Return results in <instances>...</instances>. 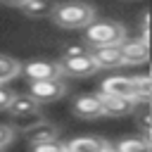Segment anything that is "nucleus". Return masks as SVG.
Returning a JSON list of instances; mask_svg holds the SVG:
<instances>
[{"instance_id": "nucleus-16", "label": "nucleus", "mask_w": 152, "mask_h": 152, "mask_svg": "<svg viewBox=\"0 0 152 152\" xmlns=\"http://www.w3.org/2000/svg\"><path fill=\"white\" fill-rule=\"evenodd\" d=\"M114 152H152L142 138H124L116 142Z\"/></svg>"}, {"instance_id": "nucleus-21", "label": "nucleus", "mask_w": 152, "mask_h": 152, "mask_svg": "<svg viewBox=\"0 0 152 152\" xmlns=\"http://www.w3.org/2000/svg\"><path fill=\"white\" fill-rule=\"evenodd\" d=\"M12 100H14V93H12L10 88H5V86H0V109H10V104H12Z\"/></svg>"}, {"instance_id": "nucleus-10", "label": "nucleus", "mask_w": 152, "mask_h": 152, "mask_svg": "<svg viewBox=\"0 0 152 152\" xmlns=\"http://www.w3.org/2000/svg\"><path fill=\"white\" fill-rule=\"evenodd\" d=\"M12 7H17L19 12H24L31 19H40V17H52L57 5L55 2H43V0H28V2H10Z\"/></svg>"}, {"instance_id": "nucleus-4", "label": "nucleus", "mask_w": 152, "mask_h": 152, "mask_svg": "<svg viewBox=\"0 0 152 152\" xmlns=\"http://www.w3.org/2000/svg\"><path fill=\"white\" fill-rule=\"evenodd\" d=\"M21 74L33 83V81H52L59 78V64L50 62V59H31L26 64H21Z\"/></svg>"}, {"instance_id": "nucleus-14", "label": "nucleus", "mask_w": 152, "mask_h": 152, "mask_svg": "<svg viewBox=\"0 0 152 152\" xmlns=\"http://www.w3.org/2000/svg\"><path fill=\"white\" fill-rule=\"evenodd\" d=\"M10 112H12V116H17V119H21V116H33V119H36V114H38V102H36L31 95H14V100H12V104H10Z\"/></svg>"}, {"instance_id": "nucleus-19", "label": "nucleus", "mask_w": 152, "mask_h": 152, "mask_svg": "<svg viewBox=\"0 0 152 152\" xmlns=\"http://www.w3.org/2000/svg\"><path fill=\"white\" fill-rule=\"evenodd\" d=\"M90 50H86L83 45H66L64 52H62V59H71V57H81V55H88Z\"/></svg>"}, {"instance_id": "nucleus-12", "label": "nucleus", "mask_w": 152, "mask_h": 152, "mask_svg": "<svg viewBox=\"0 0 152 152\" xmlns=\"http://www.w3.org/2000/svg\"><path fill=\"white\" fill-rule=\"evenodd\" d=\"M102 95V93H100ZM102 109L107 116H126L135 109V100H126V97H104L102 95Z\"/></svg>"}, {"instance_id": "nucleus-5", "label": "nucleus", "mask_w": 152, "mask_h": 152, "mask_svg": "<svg viewBox=\"0 0 152 152\" xmlns=\"http://www.w3.org/2000/svg\"><path fill=\"white\" fill-rule=\"evenodd\" d=\"M100 93L104 97H126V100H135V86L131 76H107L102 81Z\"/></svg>"}, {"instance_id": "nucleus-13", "label": "nucleus", "mask_w": 152, "mask_h": 152, "mask_svg": "<svg viewBox=\"0 0 152 152\" xmlns=\"http://www.w3.org/2000/svg\"><path fill=\"white\" fill-rule=\"evenodd\" d=\"M26 138H28L31 147H33V145H43V142H52V140H57V128H55L52 124L38 121L36 126H31V128L26 131Z\"/></svg>"}, {"instance_id": "nucleus-1", "label": "nucleus", "mask_w": 152, "mask_h": 152, "mask_svg": "<svg viewBox=\"0 0 152 152\" xmlns=\"http://www.w3.org/2000/svg\"><path fill=\"white\" fill-rule=\"evenodd\" d=\"M83 38H86V43L90 45V50H93V48H112V45H121V43H124L126 28H124V24H119V21L97 19V21H93L90 26H86Z\"/></svg>"}, {"instance_id": "nucleus-3", "label": "nucleus", "mask_w": 152, "mask_h": 152, "mask_svg": "<svg viewBox=\"0 0 152 152\" xmlns=\"http://www.w3.org/2000/svg\"><path fill=\"white\" fill-rule=\"evenodd\" d=\"M66 93V83L62 78H52V81H33L28 83V95L40 104V102H52L64 97Z\"/></svg>"}, {"instance_id": "nucleus-18", "label": "nucleus", "mask_w": 152, "mask_h": 152, "mask_svg": "<svg viewBox=\"0 0 152 152\" xmlns=\"http://www.w3.org/2000/svg\"><path fill=\"white\" fill-rule=\"evenodd\" d=\"M31 152H66V147L59 142V140H52V142H43V145H33Z\"/></svg>"}, {"instance_id": "nucleus-6", "label": "nucleus", "mask_w": 152, "mask_h": 152, "mask_svg": "<svg viewBox=\"0 0 152 152\" xmlns=\"http://www.w3.org/2000/svg\"><path fill=\"white\" fill-rule=\"evenodd\" d=\"M59 71L66 74V76H74V78H83V76H93L97 71L90 52L88 55H81V57H71V59H59Z\"/></svg>"}, {"instance_id": "nucleus-23", "label": "nucleus", "mask_w": 152, "mask_h": 152, "mask_svg": "<svg viewBox=\"0 0 152 152\" xmlns=\"http://www.w3.org/2000/svg\"><path fill=\"white\" fill-rule=\"evenodd\" d=\"M147 78H150V81H152V66H150V74H147Z\"/></svg>"}, {"instance_id": "nucleus-8", "label": "nucleus", "mask_w": 152, "mask_h": 152, "mask_svg": "<svg viewBox=\"0 0 152 152\" xmlns=\"http://www.w3.org/2000/svg\"><path fill=\"white\" fill-rule=\"evenodd\" d=\"M90 57L95 62L97 69H116L124 66V55H121V45H112V48H93Z\"/></svg>"}, {"instance_id": "nucleus-9", "label": "nucleus", "mask_w": 152, "mask_h": 152, "mask_svg": "<svg viewBox=\"0 0 152 152\" xmlns=\"http://www.w3.org/2000/svg\"><path fill=\"white\" fill-rule=\"evenodd\" d=\"M121 55H124V64L128 66H138V64H145L147 62V43L142 40H124L121 43Z\"/></svg>"}, {"instance_id": "nucleus-22", "label": "nucleus", "mask_w": 152, "mask_h": 152, "mask_svg": "<svg viewBox=\"0 0 152 152\" xmlns=\"http://www.w3.org/2000/svg\"><path fill=\"white\" fill-rule=\"evenodd\" d=\"M142 131H145V138H142V140H145V142H147V147L152 150V124H150L147 128H142Z\"/></svg>"}, {"instance_id": "nucleus-2", "label": "nucleus", "mask_w": 152, "mask_h": 152, "mask_svg": "<svg viewBox=\"0 0 152 152\" xmlns=\"http://www.w3.org/2000/svg\"><path fill=\"white\" fill-rule=\"evenodd\" d=\"M52 21L62 28H86L95 21V10L88 2H64L57 5Z\"/></svg>"}, {"instance_id": "nucleus-15", "label": "nucleus", "mask_w": 152, "mask_h": 152, "mask_svg": "<svg viewBox=\"0 0 152 152\" xmlns=\"http://www.w3.org/2000/svg\"><path fill=\"white\" fill-rule=\"evenodd\" d=\"M19 71H21V64H19L14 57H10V55H0V86H2L5 81L14 78Z\"/></svg>"}, {"instance_id": "nucleus-11", "label": "nucleus", "mask_w": 152, "mask_h": 152, "mask_svg": "<svg viewBox=\"0 0 152 152\" xmlns=\"http://www.w3.org/2000/svg\"><path fill=\"white\" fill-rule=\"evenodd\" d=\"M66 152H104L109 145L102 138H93V135H83V138H74L66 145Z\"/></svg>"}, {"instance_id": "nucleus-24", "label": "nucleus", "mask_w": 152, "mask_h": 152, "mask_svg": "<svg viewBox=\"0 0 152 152\" xmlns=\"http://www.w3.org/2000/svg\"><path fill=\"white\" fill-rule=\"evenodd\" d=\"M104 152H114V147H107V150H104Z\"/></svg>"}, {"instance_id": "nucleus-7", "label": "nucleus", "mask_w": 152, "mask_h": 152, "mask_svg": "<svg viewBox=\"0 0 152 152\" xmlns=\"http://www.w3.org/2000/svg\"><path fill=\"white\" fill-rule=\"evenodd\" d=\"M74 114L81 116V119H97V116H104L102 95H100V93H88V95L76 97V100H74Z\"/></svg>"}, {"instance_id": "nucleus-20", "label": "nucleus", "mask_w": 152, "mask_h": 152, "mask_svg": "<svg viewBox=\"0 0 152 152\" xmlns=\"http://www.w3.org/2000/svg\"><path fill=\"white\" fill-rule=\"evenodd\" d=\"M12 140H14V131H12L10 126L0 124V150H2V147H7Z\"/></svg>"}, {"instance_id": "nucleus-17", "label": "nucleus", "mask_w": 152, "mask_h": 152, "mask_svg": "<svg viewBox=\"0 0 152 152\" xmlns=\"http://www.w3.org/2000/svg\"><path fill=\"white\" fill-rule=\"evenodd\" d=\"M133 86H135V100L140 97V100H152V81L147 78V74L145 76H133Z\"/></svg>"}]
</instances>
